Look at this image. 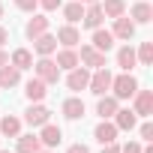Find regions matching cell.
I'll list each match as a JSON object with an SVG mask.
<instances>
[{
  "instance_id": "obj_1",
  "label": "cell",
  "mask_w": 153,
  "mask_h": 153,
  "mask_svg": "<svg viewBox=\"0 0 153 153\" xmlns=\"http://www.w3.org/2000/svg\"><path fill=\"white\" fill-rule=\"evenodd\" d=\"M111 87H114V99H129V96H135L138 81L126 72V75H120V78H111Z\"/></svg>"
},
{
  "instance_id": "obj_2",
  "label": "cell",
  "mask_w": 153,
  "mask_h": 153,
  "mask_svg": "<svg viewBox=\"0 0 153 153\" xmlns=\"http://www.w3.org/2000/svg\"><path fill=\"white\" fill-rule=\"evenodd\" d=\"M36 78H42L45 84H57V78H60V66H57L54 60L42 57V60L36 63Z\"/></svg>"
},
{
  "instance_id": "obj_3",
  "label": "cell",
  "mask_w": 153,
  "mask_h": 153,
  "mask_svg": "<svg viewBox=\"0 0 153 153\" xmlns=\"http://www.w3.org/2000/svg\"><path fill=\"white\" fill-rule=\"evenodd\" d=\"M87 87H90V90H93L96 96H102L105 90H111V72H108V69L102 66V69H99V72L93 75V78L87 81Z\"/></svg>"
},
{
  "instance_id": "obj_4",
  "label": "cell",
  "mask_w": 153,
  "mask_h": 153,
  "mask_svg": "<svg viewBox=\"0 0 153 153\" xmlns=\"http://www.w3.org/2000/svg\"><path fill=\"white\" fill-rule=\"evenodd\" d=\"M135 114L141 117L153 114V90H135Z\"/></svg>"
},
{
  "instance_id": "obj_5",
  "label": "cell",
  "mask_w": 153,
  "mask_h": 153,
  "mask_svg": "<svg viewBox=\"0 0 153 153\" xmlns=\"http://www.w3.org/2000/svg\"><path fill=\"white\" fill-rule=\"evenodd\" d=\"M48 117H51V111H48L45 105H30V108H27V114H24V120H27L30 126H45V123H48Z\"/></svg>"
},
{
  "instance_id": "obj_6",
  "label": "cell",
  "mask_w": 153,
  "mask_h": 153,
  "mask_svg": "<svg viewBox=\"0 0 153 153\" xmlns=\"http://www.w3.org/2000/svg\"><path fill=\"white\" fill-rule=\"evenodd\" d=\"M78 60H84L87 66H96V69H102V66H105V54H102V51H96L93 45H84Z\"/></svg>"
},
{
  "instance_id": "obj_7",
  "label": "cell",
  "mask_w": 153,
  "mask_h": 153,
  "mask_svg": "<svg viewBox=\"0 0 153 153\" xmlns=\"http://www.w3.org/2000/svg\"><path fill=\"white\" fill-rule=\"evenodd\" d=\"M45 87H48V84H45L42 78H33V81H27V87H24V96H27L30 102H39V99H45V93H48Z\"/></svg>"
},
{
  "instance_id": "obj_8",
  "label": "cell",
  "mask_w": 153,
  "mask_h": 153,
  "mask_svg": "<svg viewBox=\"0 0 153 153\" xmlns=\"http://www.w3.org/2000/svg\"><path fill=\"white\" fill-rule=\"evenodd\" d=\"M93 135H96V141H99V144H111V141L117 138V126H114V123H108V120H102V123L93 129Z\"/></svg>"
},
{
  "instance_id": "obj_9",
  "label": "cell",
  "mask_w": 153,
  "mask_h": 153,
  "mask_svg": "<svg viewBox=\"0 0 153 153\" xmlns=\"http://www.w3.org/2000/svg\"><path fill=\"white\" fill-rule=\"evenodd\" d=\"M48 30V18L45 15H33L30 21H27V27H24V33L30 36V39H36V36H42Z\"/></svg>"
},
{
  "instance_id": "obj_10",
  "label": "cell",
  "mask_w": 153,
  "mask_h": 153,
  "mask_svg": "<svg viewBox=\"0 0 153 153\" xmlns=\"http://www.w3.org/2000/svg\"><path fill=\"white\" fill-rule=\"evenodd\" d=\"M132 33H135V21H129V18H114V33L111 36H117V39H132Z\"/></svg>"
},
{
  "instance_id": "obj_11",
  "label": "cell",
  "mask_w": 153,
  "mask_h": 153,
  "mask_svg": "<svg viewBox=\"0 0 153 153\" xmlns=\"http://www.w3.org/2000/svg\"><path fill=\"white\" fill-rule=\"evenodd\" d=\"M60 138H63L60 126H51V123H45V126H42V135H39V141H42L45 147H57V144H60Z\"/></svg>"
},
{
  "instance_id": "obj_12",
  "label": "cell",
  "mask_w": 153,
  "mask_h": 153,
  "mask_svg": "<svg viewBox=\"0 0 153 153\" xmlns=\"http://www.w3.org/2000/svg\"><path fill=\"white\" fill-rule=\"evenodd\" d=\"M87 81H90L87 69H72V72H69V78H66L69 90H84V87H87Z\"/></svg>"
},
{
  "instance_id": "obj_13",
  "label": "cell",
  "mask_w": 153,
  "mask_h": 153,
  "mask_svg": "<svg viewBox=\"0 0 153 153\" xmlns=\"http://www.w3.org/2000/svg\"><path fill=\"white\" fill-rule=\"evenodd\" d=\"M18 78H21V69H15V66H0V87H15L18 84Z\"/></svg>"
},
{
  "instance_id": "obj_14",
  "label": "cell",
  "mask_w": 153,
  "mask_h": 153,
  "mask_svg": "<svg viewBox=\"0 0 153 153\" xmlns=\"http://www.w3.org/2000/svg\"><path fill=\"white\" fill-rule=\"evenodd\" d=\"M102 18H105V15H102V9H99L96 3H90V9H84V18H81V21H84V27L96 30V27L102 24Z\"/></svg>"
},
{
  "instance_id": "obj_15",
  "label": "cell",
  "mask_w": 153,
  "mask_h": 153,
  "mask_svg": "<svg viewBox=\"0 0 153 153\" xmlns=\"http://www.w3.org/2000/svg\"><path fill=\"white\" fill-rule=\"evenodd\" d=\"M111 45H114V36H111L108 30H99V27H96V30H93V48L105 54V51H108Z\"/></svg>"
},
{
  "instance_id": "obj_16",
  "label": "cell",
  "mask_w": 153,
  "mask_h": 153,
  "mask_svg": "<svg viewBox=\"0 0 153 153\" xmlns=\"http://www.w3.org/2000/svg\"><path fill=\"white\" fill-rule=\"evenodd\" d=\"M63 114H66L69 120L84 117V102H81V99H75V96H72V99H66V102H63Z\"/></svg>"
},
{
  "instance_id": "obj_17",
  "label": "cell",
  "mask_w": 153,
  "mask_h": 153,
  "mask_svg": "<svg viewBox=\"0 0 153 153\" xmlns=\"http://www.w3.org/2000/svg\"><path fill=\"white\" fill-rule=\"evenodd\" d=\"M78 39H81V36H78V30H75L72 24H66V27H60V30H57V42H63L66 48L78 45Z\"/></svg>"
},
{
  "instance_id": "obj_18",
  "label": "cell",
  "mask_w": 153,
  "mask_h": 153,
  "mask_svg": "<svg viewBox=\"0 0 153 153\" xmlns=\"http://www.w3.org/2000/svg\"><path fill=\"white\" fill-rule=\"evenodd\" d=\"M114 111H117V99H114V96H102L99 105H96V114H99L102 120H108V117H114Z\"/></svg>"
},
{
  "instance_id": "obj_19",
  "label": "cell",
  "mask_w": 153,
  "mask_h": 153,
  "mask_svg": "<svg viewBox=\"0 0 153 153\" xmlns=\"http://www.w3.org/2000/svg\"><path fill=\"white\" fill-rule=\"evenodd\" d=\"M33 42H36V51H39L42 57H48V54H51V51L57 48V39H54V36H48V33H42V36H36Z\"/></svg>"
},
{
  "instance_id": "obj_20",
  "label": "cell",
  "mask_w": 153,
  "mask_h": 153,
  "mask_svg": "<svg viewBox=\"0 0 153 153\" xmlns=\"http://www.w3.org/2000/svg\"><path fill=\"white\" fill-rule=\"evenodd\" d=\"M114 117H117V129H132L135 126V111H129V108H117L114 111Z\"/></svg>"
},
{
  "instance_id": "obj_21",
  "label": "cell",
  "mask_w": 153,
  "mask_h": 153,
  "mask_svg": "<svg viewBox=\"0 0 153 153\" xmlns=\"http://www.w3.org/2000/svg\"><path fill=\"white\" fill-rule=\"evenodd\" d=\"M36 150H42L39 135H24V138H18V153H36Z\"/></svg>"
},
{
  "instance_id": "obj_22",
  "label": "cell",
  "mask_w": 153,
  "mask_h": 153,
  "mask_svg": "<svg viewBox=\"0 0 153 153\" xmlns=\"http://www.w3.org/2000/svg\"><path fill=\"white\" fill-rule=\"evenodd\" d=\"M132 18H135L138 24H147V21L153 18V6H150V3H135V6H132Z\"/></svg>"
},
{
  "instance_id": "obj_23",
  "label": "cell",
  "mask_w": 153,
  "mask_h": 153,
  "mask_svg": "<svg viewBox=\"0 0 153 153\" xmlns=\"http://www.w3.org/2000/svg\"><path fill=\"white\" fill-rule=\"evenodd\" d=\"M12 66H15V69H30V66H33V54H30L27 48H18V51L12 54Z\"/></svg>"
},
{
  "instance_id": "obj_24",
  "label": "cell",
  "mask_w": 153,
  "mask_h": 153,
  "mask_svg": "<svg viewBox=\"0 0 153 153\" xmlns=\"http://www.w3.org/2000/svg\"><path fill=\"white\" fill-rule=\"evenodd\" d=\"M99 9H102V15H108V18H120V15L126 12L123 0H105V6H99Z\"/></svg>"
},
{
  "instance_id": "obj_25",
  "label": "cell",
  "mask_w": 153,
  "mask_h": 153,
  "mask_svg": "<svg viewBox=\"0 0 153 153\" xmlns=\"http://www.w3.org/2000/svg\"><path fill=\"white\" fill-rule=\"evenodd\" d=\"M57 66H60V69H75V66H78V54H75L72 48L60 51V54H57Z\"/></svg>"
},
{
  "instance_id": "obj_26",
  "label": "cell",
  "mask_w": 153,
  "mask_h": 153,
  "mask_svg": "<svg viewBox=\"0 0 153 153\" xmlns=\"http://www.w3.org/2000/svg\"><path fill=\"white\" fill-rule=\"evenodd\" d=\"M0 132L9 135V138H15V135L21 132V120H18V117H3V120H0Z\"/></svg>"
},
{
  "instance_id": "obj_27",
  "label": "cell",
  "mask_w": 153,
  "mask_h": 153,
  "mask_svg": "<svg viewBox=\"0 0 153 153\" xmlns=\"http://www.w3.org/2000/svg\"><path fill=\"white\" fill-rule=\"evenodd\" d=\"M117 66H123L126 72H129V69L135 66V51H132L129 45H123V48L117 51Z\"/></svg>"
},
{
  "instance_id": "obj_28",
  "label": "cell",
  "mask_w": 153,
  "mask_h": 153,
  "mask_svg": "<svg viewBox=\"0 0 153 153\" xmlns=\"http://www.w3.org/2000/svg\"><path fill=\"white\" fill-rule=\"evenodd\" d=\"M63 15H66V21H69V24H75V21H81V18H84V9H81L78 0H75V3H69V6L63 9Z\"/></svg>"
},
{
  "instance_id": "obj_29",
  "label": "cell",
  "mask_w": 153,
  "mask_h": 153,
  "mask_svg": "<svg viewBox=\"0 0 153 153\" xmlns=\"http://www.w3.org/2000/svg\"><path fill=\"white\" fill-rule=\"evenodd\" d=\"M135 60H141L144 66H150V63H153V42H141V48H138Z\"/></svg>"
},
{
  "instance_id": "obj_30",
  "label": "cell",
  "mask_w": 153,
  "mask_h": 153,
  "mask_svg": "<svg viewBox=\"0 0 153 153\" xmlns=\"http://www.w3.org/2000/svg\"><path fill=\"white\" fill-rule=\"evenodd\" d=\"M15 6L24 9V12H33V9L39 6V0H15Z\"/></svg>"
},
{
  "instance_id": "obj_31",
  "label": "cell",
  "mask_w": 153,
  "mask_h": 153,
  "mask_svg": "<svg viewBox=\"0 0 153 153\" xmlns=\"http://www.w3.org/2000/svg\"><path fill=\"white\" fill-rule=\"evenodd\" d=\"M39 6H42V9H48V12H54V9L60 6V0H39Z\"/></svg>"
},
{
  "instance_id": "obj_32",
  "label": "cell",
  "mask_w": 153,
  "mask_h": 153,
  "mask_svg": "<svg viewBox=\"0 0 153 153\" xmlns=\"http://www.w3.org/2000/svg\"><path fill=\"white\" fill-rule=\"evenodd\" d=\"M141 138H144V141L153 138V123H144V126H141Z\"/></svg>"
},
{
  "instance_id": "obj_33",
  "label": "cell",
  "mask_w": 153,
  "mask_h": 153,
  "mask_svg": "<svg viewBox=\"0 0 153 153\" xmlns=\"http://www.w3.org/2000/svg\"><path fill=\"white\" fill-rule=\"evenodd\" d=\"M120 153H141V144H126V147H120Z\"/></svg>"
},
{
  "instance_id": "obj_34",
  "label": "cell",
  "mask_w": 153,
  "mask_h": 153,
  "mask_svg": "<svg viewBox=\"0 0 153 153\" xmlns=\"http://www.w3.org/2000/svg\"><path fill=\"white\" fill-rule=\"evenodd\" d=\"M102 153H120V147L111 141V144H102Z\"/></svg>"
},
{
  "instance_id": "obj_35",
  "label": "cell",
  "mask_w": 153,
  "mask_h": 153,
  "mask_svg": "<svg viewBox=\"0 0 153 153\" xmlns=\"http://www.w3.org/2000/svg\"><path fill=\"white\" fill-rule=\"evenodd\" d=\"M69 153H90V150H87L84 144H72V147H69Z\"/></svg>"
},
{
  "instance_id": "obj_36",
  "label": "cell",
  "mask_w": 153,
  "mask_h": 153,
  "mask_svg": "<svg viewBox=\"0 0 153 153\" xmlns=\"http://www.w3.org/2000/svg\"><path fill=\"white\" fill-rule=\"evenodd\" d=\"M6 39H9V33H6V30H3V27H0V45H3V42H6Z\"/></svg>"
},
{
  "instance_id": "obj_37",
  "label": "cell",
  "mask_w": 153,
  "mask_h": 153,
  "mask_svg": "<svg viewBox=\"0 0 153 153\" xmlns=\"http://www.w3.org/2000/svg\"><path fill=\"white\" fill-rule=\"evenodd\" d=\"M3 63H6V51H3V48H0V66H3Z\"/></svg>"
},
{
  "instance_id": "obj_38",
  "label": "cell",
  "mask_w": 153,
  "mask_h": 153,
  "mask_svg": "<svg viewBox=\"0 0 153 153\" xmlns=\"http://www.w3.org/2000/svg\"><path fill=\"white\" fill-rule=\"evenodd\" d=\"M78 3H96V0H78Z\"/></svg>"
},
{
  "instance_id": "obj_39",
  "label": "cell",
  "mask_w": 153,
  "mask_h": 153,
  "mask_svg": "<svg viewBox=\"0 0 153 153\" xmlns=\"http://www.w3.org/2000/svg\"><path fill=\"white\" fill-rule=\"evenodd\" d=\"M0 18H3V3H0Z\"/></svg>"
},
{
  "instance_id": "obj_40",
  "label": "cell",
  "mask_w": 153,
  "mask_h": 153,
  "mask_svg": "<svg viewBox=\"0 0 153 153\" xmlns=\"http://www.w3.org/2000/svg\"><path fill=\"white\" fill-rule=\"evenodd\" d=\"M0 153H9V150H0Z\"/></svg>"
},
{
  "instance_id": "obj_41",
  "label": "cell",
  "mask_w": 153,
  "mask_h": 153,
  "mask_svg": "<svg viewBox=\"0 0 153 153\" xmlns=\"http://www.w3.org/2000/svg\"><path fill=\"white\" fill-rule=\"evenodd\" d=\"M36 153H45V150H36Z\"/></svg>"
}]
</instances>
